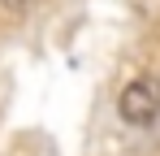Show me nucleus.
I'll use <instances>...</instances> for the list:
<instances>
[{
  "mask_svg": "<svg viewBox=\"0 0 160 156\" xmlns=\"http://www.w3.org/2000/svg\"><path fill=\"white\" fill-rule=\"evenodd\" d=\"M30 4H35V0H0V9H4V13H26Z\"/></svg>",
  "mask_w": 160,
  "mask_h": 156,
  "instance_id": "nucleus-2",
  "label": "nucleus"
},
{
  "mask_svg": "<svg viewBox=\"0 0 160 156\" xmlns=\"http://www.w3.org/2000/svg\"><path fill=\"white\" fill-rule=\"evenodd\" d=\"M117 117L134 130L156 126V117H160V78L156 74H134L117 91Z\"/></svg>",
  "mask_w": 160,
  "mask_h": 156,
  "instance_id": "nucleus-1",
  "label": "nucleus"
}]
</instances>
